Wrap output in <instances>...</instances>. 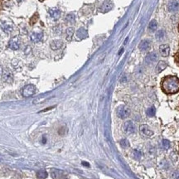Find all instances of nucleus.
I'll return each mask as SVG.
<instances>
[{
    "label": "nucleus",
    "instance_id": "1",
    "mask_svg": "<svg viewBox=\"0 0 179 179\" xmlns=\"http://www.w3.org/2000/svg\"><path fill=\"white\" fill-rule=\"evenodd\" d=\"M162 90L166 94H176L179 91V79L177 76L169 75L162 81Z\"/></svg>",
    "mask_w": 179,
    "mask_h": 179
},
{
    "label": "nucleus",
    "instance_id": "2",
    "mask_svg": "<svg viewBox=\"0 0 179 179\" xmlns=\"http://www.w3.org/2000/svg\"><path fill=\"white\" fill-rule=\"evenodd\" d=\"M117 115L119 118H120L122 120L126 119L130 115V110L125 105L119 106L117 109Z\"/></svg>",
    "mask_w": 179,
    "mask_h": 179
},
{
    "label": "nucleus",
    "instance_id": "3",
    "mask_svg": "<svg viewBox=\"0 0 179 179\" xmlns=\"http://www.w3.org/2000/svg\"><path fill=\"white\" fill-rule=\"evenodd\" d=\"M35 91H36V87L33 85H26L22 90V94L23 97H30L32 95L35 94Z\"/></svg>",
    "mask_w": 179,
    "mask_h": 179
},
{
    "label": "nucleus",
    "instance_id": "4",
    "mask_svg": "<svg viewBox=\"0 0 179 179\" xmlns=\"http://www.w3.org/2000/svg\"><path fill=\"white\" fill-rule=\"evenodd\" d=\"M123 130L127 134H131L135 132V126L131 120H128L124 122L123 125Z\"/></svg>",
    "mask_w": 179,
    "mask_h": 179
},
{
    "label": "nucleus",
    "instance_id": "5",
    "mask_svg": "<svg viewBox=\"0 0 179 179\" xmlns=\"http://www.w3.org/2000/svg\"><path fill=\"white\" fill-rule=\"evenodd\" d=\"M114 7V4L113 3L111 2V1H109V0H107V1H104V3L101 4V6L100 7V12H101V13H108L109 11H110V10L113 9Z\"/></svg>",
    "mask_w": 179,
    "mask_h": 179
},
{
    "label": "nucleus",
    "instance_id": "6",
    "mask_svg": "<svg viewBox=\"0 0 179 179\" xmlns=\"http://www.w3.org/2000/svg\"><path fill=\"white\" fill-rule=\"evenodd\" d=\"M157 60H158V54L155 52H152L146 56L144 61L147 65H150L152 63L155 62Z\"/></svg>",
    "mask_w": 179,
    "mask_h": 179
},
{
    "label": "nucleus",
    "instance_id": "7",
    "mask_svg": "<svg viewBox=\"0 0 179 179\" xmlns=\"http://www.w3.org/2000/svg\"><path fill=\"white\" fill-rule=\"evenodd\" d=\"M139 131H140V133L142 135L146 137V138H149L151 136H153V132L149 129V127L148 125H145V124H143L140 126Z\"/></svg>",
    "mask_w": 179,
    "mask_h": 179
},
{
    "label": "nucleus",
    "instance_id": "8",
    "mask_svg": "<svg viewBox=\"0 0 179 179\" xmlns=\"http://www.w3.org/2000/svg\"><path fill=\"white\" fill-rule=\"evenodd\" d=\"M151 47V41L149 39H144L142 40L139 45V48L142 52H147L150 49Z\"/></svg>",
    "mask_w": 179,
    "mask_h": 179
},
{
    "label": "nucleus",
    "instance_id": "9",
    "mask_svg": "<svg viewBox=\"0 0 179 179\" xmlns=\"http://www.w3.org/2000/svg\"><path fill=\"white\" fill-rule=\"evenodd\" d=\"M3 81L6 83H12L13 81V75L12 74V72L9 70H5L4 71H3Z\"/></svg>",
    "mask_w": 179,
    "mask_h": 179
},
{
    "label": "nucleus",
    "instance_id": "10",
    "mask_svg": "<svg viewBox=\"0 0 179 179\" xmlns=\"http://www.w3.org/2000/svg\"><path fill=\"white\" fill-rule=\"evenodd\" d=\"M43 38V32L39 31V32H33L31 35H30V39L31 41H32L33 42H40Z\"/></svg>",
    "mask_w": 179,
    "mask_h": 179
},
{
    "label": "nucleus",
    "instance_id": "11",
    "mask_svg": "<svg viewBox=\"0 0 179 179\" xmlns=\"http://www.w3.org/2000/svg\"><path fill=\"white\" fill-rule=\"evenodd\" d=\"M49 14H50V17L52 18L56 21V20H58L60 18L61 13L60 9H58L57 8H53V9H51L49 10Z\"/></svg>",
    "mask_w": 179,
    "mask_h": 179
},
{
    "label": "nucleus",
    "instance_id": "12",
    "mask_svg": "<svg viewBox=\"0 0 179 179\" xmlns=\"http://www.w3.org/2000/svg\"><path fill=\"white\" fill-rule=\"evenodd\" d=\"M9 47L10 49L12 50H18L19 47H20V42L19 40L17 38H12L9 42Z\"/></svg>",
    "mask_w": 179,
    "mask_h": 179
},
{
    "label": "nucleus",
    "instance_id": "13",
    "mask_svg": "<svg viewBox=\"0 0 179 179\" xmlns=\"http://www.w3.org/2000/svg\"><path fill=\"white\" fill-rule=\"evenodd\" d=\"M159 52L161 56L166 57H168L170 53V47L168 44H162L159 47Z\"/></svg>",
    "mask_w": 179,
    "mask_h": 179
},
{
    "label": "nucleus",
    "instance_id": "14",
    "mask_svg": "<svg viewBox=\"0 0 179 179\" xmlns=\"http://www.w3.org/2000/svg\"><path fill=\"white\" fill-rule=\"evenodd\" d=\"M88 37V32H87V30L84 28H81L77 30L76 32V38L80 40H82V39H85Z\"/></svg>",
    "mask_w": 179,
    "mask_h": 179
},
{
    "label": "nucleus",
    "instance_id": "15",
    "mask_svg": "<svg viewBox=\"0 0 179 179\" xmlns=\"http://www.w3.org/2000/svg\"><path fill=\"white\" fill-rule=\"evenodd\" d=\"M179 3L177 0H171L168 4V9L170 12H175L178 9Z\"/></svg>",
    "mask_w": 179,
    "mask_h": 179
},
{
    "label": "nucleus",
    "instance_id": "16",
    "mask_svg": "<svg viewBox=\"0 0 179 179\" xmlns=\"http://www.w3.org/2000/svg\"><path fill=\"white\" fill-rule=\"evenodd\" d=\"M51 175L53 179H64V177H65L62 172L56 169H52L51 171Z\"/></svg>",
    "mask_w": 179,
    "mask_h": 179
},
{
    "label": "nucleus",
    "instance_id": "17",
    "mask_svg": "<svg viewBox=\"0 0 179 179\" xmlns=\"http://www.w3.org/2000/svg\"><path fill=\"white\" fill-rule=\"evenodd\" d=\"M63 46V42L61 40H54L50 43V47L52 50H58Z\"/></svg>",
    "mask_w": 179,
    "mask_h": 179
},
{
    "label": "nucleus",
    "instance_id": "18",
    "mask_svg": "<svg viewBox=\"0 0 179 179\" xmlns=\"http://www.w3.org/2000/svg\"><path fill=\"white\" fill-rule=\"evenodd\" d=\"M167 66H168L167 62H165V61H160L158 63V65H157L156 71H157L158 73H160V72H162V71H164V70L167 68Z\"/></svg>",
    "mask_w": 179,
    "mask_h": 179
},
{
    "label": "nucleus",
    "instance_id": "19",
    "mask_svg": "<svg viewBox=\"0 0 179 179\" xmlns=\"http://www.w3.org/2000/svg\"><path fill=\"white\" fill-rule=\"evenodd\" d=\"M2 28L6 32V33H10L13 30V26L12 23H8V22H3L2 23Z\"/></svg>",
    "mask_w": 179,
    "mask_h": 179
},
{
    "label": "nucleus",
    "instance_id": "20",
    "mask_svg": "<svg viewBox=\"0 0 179 179\" xmlns=\"http://www.w3.org/2000/svg\"><path fill=\"white\" fill-rule=\"evenodd\" d=\"M66 22L69 24H73L75 22V15L74 13H70L66 17Z\"/></svg>",
    "mask_w": 179,
    "mask_h": 179
},
{
    "label": "nucleus",
    "instance_id": "21",
    "mask_svg": "<svg viewBox=\"0 0 179 179\" xmlns=\"http://www.w3.org/2000/svg\"><path fill=\"white\" fill-rule=\"evenodd\" d=\"M74 32H75V29L73 28H68L66 29V39L68 41H71V39L72 38V36L74 34Z\"/></svg>",
    "mask_w": 179,
    "mask_h": 179
},
{
    "label": "nucleus",
    "instance_id": "22",
    "mask_svg": "<svg viewBox=\"0 0 179 179\" xmlns=\"http://www.w3.org/2000/svg\"><path fill=\"white\" fill-rule=\"evenodd\" d=\"M47 172L45 170H39L37 172V178L38 179H45L47 178Z\"/></svg>",
    "mask_w": 179,
    "mask_h": 179
},
{
    "label": "nucleus",
    "instance_id": "23",
    "mask_svg": "<svg viewBox=\"0 0 179 179\" xmlns=\"http://www.w3.org/2000/svg\"><path fill=\"white\" fill-rule=\"evenodd\" d=\"M158 27V23L155 20H152L150 22V23L149 24V29L150 30L151 32H153L157 29Z\"/></svg>",
    "mask_w": 179,
    "mask_h": 179
},
{
    "label": "nucleus",
    "instance_id": "24",
    "mask_svg": "<svg viewBox=\"0 0 179 179\" xmlns=\"http://www.w3.org/2000/svg\"><path fill=\"white\" fill-rule=\"evenodd\" d=\"M155 108L153 107V106H152L150 108H149L148 110H147V115L148 116H149V117H153V116H154V114H155Z\"/></svg>",
    "mask_w": 179,
    "mask_h": 179
},
{
    "label": "nucleus",
    "instance_id": "25",
    "mask_svg": "<svg viewBox=\"0 0 179 179\" xmlns=\"http://www.w3.org/2000/svg\"><path fill=\"white\" fill-rule=\"evenodd\" d=\"M156 38L157 39H162V38H164V36H165V32H164V31L163 30H159L157 32H156Z\"/></svg>",
    "mask_w": 179,
    "mask_h": 179
},
{
    "label": "nucleus",
    "instance_id": "26",
    "mask_svg": "<svg viewBox=\"0 0 179 179\" xmlns=\"http://www.w3.org/2000/svg\"><path fill=\"white\" fill-rule=\"evenodd\" d=\"M162 147H163L165 149H168L170 148V146H171V143H170L169 140H168V139H163V140L162 141Z\"/></svg>",
    "mask_w": 179,
    "mask_h": 179
},
{
    "label": "nucleus",
    "instance_id": "27",
    "mask_svg": "<svg viewBox=\"0 0 179 179\" xmlns=\"http://www.w3.org/2000/svg\"><path fill=\"white\" fill-rule=\"evenodd\" d=\"M120 145L122 146L123 148H128V147H129V143L128 142L127 139H122L121 141L120 142Z\"/></svg>",
    "mask_w": 179,
    "mask_h": 179
},
{
    "label": "nucleus",
    "instance_id": "28",
    "mask_svg": "<svg viewBox=\"0 0 179 179\" xmlns=\"http://www.w3.org/2000/svg\"><path fill=\"white\" fill-rule=\"evenodd\" d=\"M133 156H134V158L135 159H140L142 156V153L140 151L137 150V149H135V150H133Z\"/></svg>",
    "mask_w": 179,
    "mask_h": 179
},
{
    "label": "nucleus",
    "instance_id": "29",
    "mask_svg": "<svg viewBox=\"0 0 179 179\" xmlns=\"http://www.w3.org/2000/svg\"><path fill=\"white\" fill-rule=\"evenodd\" d=\"M174 59H175V62L177 63V65L179 66V52L176 53L174 56Z\"/></svg>",
    "mask_w": 179,
    "mask_h": 179
},
{
    "label": "nucleus",
    "instance_id": "30",
    "mask_svg": "<svg viewBox=\"0 0 179 179\" xmlns=\"http://www.w3.org/2000/svg\"><path fill=\"white\" fill-rule=\"evenodd\" d=\"M3 75V68H2V66H0V76Z\"/></svg>",
    "mask_w": 179,
    "mask_h": 179
},
{
    "label": "nucleus",
    "instance_id": "31",
    "mask_svg": "<svg viewBox=\"0 0 179 179\" xmlns=\"http://www.w3.org/2000/svg\"><path fill=\"white\" fill-rule=\"evenodd\" d=\"M22 1H23V0H17V2H18V3H20V2H22Z\"/></svg>",
    "mask_w": 179,
    "mask_h": 179
},
{
    "label": "nucleus",
    "instance_id": "32",
    "mask_svg": "<svg viewBox=\"0 0 179 179\" xmlns=\"http://www.w3.org/2000/svg\"><path fill=\"white\" fill-rule=\"evenodd\" d=\"M40 1H42V0H40Z\"/></svg>",
    "mask_w": 179,
    "mask_h": 179
},
{
    "label": "nucleus",
    "instance_id": "33",
    "mask_svg": "<svg viewBox=\"0 0 179 179\" xmlns=\"http://www.w3.org/2000/svg\"><path fill=\"white\" fill-rule=\"evenodd\" d=\"M178 30H179V27H178Z\"/></svg>",
    "mask_w": 179,
    "mask_h": 179
}]
</instances>
